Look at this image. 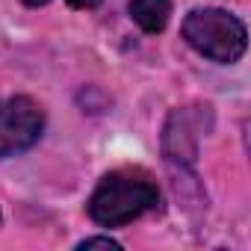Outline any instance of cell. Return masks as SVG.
Returning a JSON list of instances; mask_svg holds the SVG:
<instances>
[{
	"label": "cell",
	"instance_id": "ba28073f",
	"mask_svg": "<svg viewBox=\"0 0 251 251\" xmlns=\"http://www.w3.org/2000/svg\"><path fill=\"white\" fill-rule=\"evenodd\" d=\"M24 3H27V6H45L48 0H24Z\"/></svg>",
	"mask_w": 251,
	"mask_h": 251
},
{
	"label": "cell",
	"instance_id": "6da1fadb",
	"mask_svg": "<svg viewBox=\"0 0 251 251\" xmlns=\"http://www.w3.org/2000/svg\"><path fill=\"white\" fill-rule=\"evenodd\" d=\"M160 192L151 177L139 172H112L100 180L89 201V216L103 227H121L151 207H157Z\"/></svg>",
	"mask_w": 251,
	"mask_h": 251
},
{
	"label": "cell",
	"instance_id": "9c48e42d",
	"mask_svg": "<svg viewBox=\"0 0 251 251\" xmlns=\"http://www.w3.org/2000/svg\"><path fill=\"white\" fill-rule=\"evenodd\" d=\"M0 222H3V216H0Z\"/></svg>",
	"mask_w": 251,
	"mask_h": 251
},
{
	"label": "cell",
	"instance_id": "7a4b0ae2",
	"mask_svg": "<svg viewBox=\"0 0 251 251\" xmlns=\"http://www.w3.org/2000/svg\"><path fill=\"white\" fill-rule=\"evenodd\" d=\"M183 39L213 62H236L248 45L242 21L222 9L189 12L183 21Z\"/></svg>",
	"mask_w": 251,
	"mask_h": 251
},
{
	"label": "cell",
	"instance_id": "52a82bcc",
	"mask_svg": "<svg viewBox=\"0 0 251 251\" xmlns=\"http://www.w3.org/2000/svg\"><path fill=\"white\" fill-rule=\"evenodd\" d=\"M100 3V0H68V6H74V9H95Z\"/></svg>",
	"mask_w": 251,
	"mask_h": 251
},
{
	"label": "cell",
	"instance_id": "3957f363",
	"mask_svg": "<svg viewBox=\"0 0 251 251\" xmlns=\"http://www.w3.org/2000/svg\"><path fill=\"white\" fill-rule=\"evenodd\" d=\"M45 127L42 106L33 98H9L0 103V157L30 148Z\"/></svg>",
	"mask_w": 251,
	"mask_h": 251
},
{
	"label": "cell",
	"instance_id": "8992f818",
	"mask_svg": "<svg viewBox=\"0 0 251 251\" xmlns=\"http://www.w3.org/2000/svg\"><path fill=\"white\" fill-rule=\"evenodd\" d=\"M80 248H83V251H86V248H112V251H118L121 245H118L115 239H109V236H92V239H83Z\"/></svg>",
	"mask_w": 251,
	"mask_h": 251
},
{
	"label": "cell",
	"instance_id": "5b68a950",
	"mask_svg": "<svg viewBox=\"0 0 251 251\" xmlns=\"http://www.w3.org/2000/svg\"><path fill=\"white\" fill-rule=\"evenodd\" d=\"M130 15L145 33H160L169 24L172 0H130Z\"/></svg>",
	"mask_w": 251,
	"mask_h": 251
},
{
	"label": "cell",
	"instance_id": "277c9868",
	"mask_svg": "<svg viewBox=\"0 0 251 251\" xmlns=\"http://www.w3.org/2000/svg\"><path fill=\"white\" fill-rule=\"evenodd\" d=\"M195 130H201V124L195 121L192 109H175L172 112V118L166 124V136H163L169 163H180V166L195 163V142H198Z\"/></svg>",
	"mask_w": 251,
	"mask_h": 251
}]
</instances>
